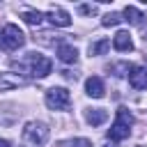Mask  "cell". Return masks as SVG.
I'll use <instances>...</instances> for the list:
<instances>
[{
  "mask_svg": "<svg viewBox=\"0 0 147 147\" xmlns=\"http://www.w3.org/2000/svg\"><path fill=\"white\" fill-rule=\"evenodd\" d=\"M48 136H51V131H48V126L41 124V122H28L25 129H23V138H25L30 145H34V147L46 145V142H48Z\"/></svg>",
  "mask_w": 147,
  "mask_h": 147,
  "instance_id": "3957f363",
  "label": "cell"
},
{
  "mask_svg": "<svg viewBox=\"0 0 147 147\" xmlns=\"http://www.w3.org/2000/svg\"><path fill=\"white\" fill-rule=\"evenodd\" d=\"M14 67H16L18 71H25V74L34 76V78H44V76H48L51 69H53L51 60H48L46 55H41V53H34V51H32V53H25L23 62H14Z\"/></svg>",
  "mask_w": 147,
  "mask_h": 147,
  "instance_id": "6da1fadb",
  "label": "cell"
},
{
  "mask_svg": "<svg viewBox=\"0 0 147 147\" xmlns=\"http://www.w3.org/2000/svg\"><path fill=\"white\" fill-rule=\"evenodd\" d=\"M57 57L64 62V64H74L78 60V51L71 46V44H60L57 46Z\"/></svg>",
  "mask_w": 147,
  "mask_h": 147,
  "instance_id": "8fae6325",
  "label": "cell"
},
{
  "mask_svg": "<svg viewBox=\"0 0 147 147\" xmlns=\"http://www.w3.org/2000/svg\"><path fill=\"white\" fill-rule=\"evenodd\" d=\"M113 46H115V51H122V53H126V51H133L131 34H129L126 30H119V32L113 37Z\"/></svg>",
  "mask_w": 147,
  "mask_h": 147,
  "instance_id": "9c48e42d",
  "label": "cell"
},
{
  "mask_svg": "<svg viewBox=\"0 0 147 147\" xmlns=\"http://www.w3.org/2000/svg\"><path fill=\"white\" fill-rule=\"evenodd\" d=\"M140 28H142V39L147 41V23H145V25H140Z\"/></svg>",
  "mask_w": 147,
  "mask_h": 147,
  "instance_id": "ffe728a7",
  "label": "cell"
},
{
  "mask_svg": "<svg viewBox=\"0 0 147 147\" xmlns=\"http://www.w3.org/2000/svg\"><path fill=\"white\" fill-rule=\"evenodd\" d=\"M124 18H122V14H117V11H110V14H106L103 18H101V25H106V28H110V25H117V23H122Z\"/></svg>",
  "mask_w": 147,
  "mask_h": 147,
  "instance_id": "2e32d148",
  "label": "cell"
},
{
  "mask_svg": "<svg viewBox=\"0 0 147 147\" xmlns=\"http://www.w3.org/2000/svg\"><path fill=\"white\" fill-rule=\"evenodd\" d=\"M124 16H126L124 21H129L131 25H142V18H145L142 11H140L138 7H133V5H126V7H124Z\"/></svg>",
  "mask_w": 147,
  "mask_h": 147,
  "instance_id": "7c38bea8",
  "label": "cell"
},
{
  "mask_svg": "<svg viewBox=\"0 0 147 147\" xmlns=\"http://www.w3.org/2000/svg\"><path fill=\"white\" fill-rule=\"evenodd\" d=\"M108 48H110V41L108 39H99V41H94L90 46V55H103Z\"/></svg>",
  "mask_w": 147,
  "mask_h": 147,
  "instance_id": "9a60e30c",
  "label": "cell"
},
{
  "mask_svg": "<svg viewBox=\"0 0 147 147\" xmlns=\"http://www.w3.org/2000/svg\"><path fill=\"white\" fill-rule=\"evenodd\" d=\"M46 18H48L53 25H57V28H69V25H71V16H69L64 9H60V7H53V9L46 14Z\"/></svg>",
  "mask_w": 147,
  "mask_h": 147,
  "instance_id": "52a82bcc",
  "label": "cell"
},
{
  "mask_svg": "<svg viewBox=\"0 0 147 147\" xmlns=\"http://www.w3.org/2000/svg\"><path fill=\"white\" fill-rule=\"evenodd\" d=\"M131 124H133V115L129 113V108H117V117L113 122V126L108 129V138L110 140H124L131 133Z\"/></svg>",
  "mask_w": 147,
  "mask_h": 147,
  "instance_id": "7a4b0ae2",
  "label": "cell"
},
{
  "mask_svg": "<svg viewBox=\"0 0 147 147\" xmlns=\"http://www.w3.org/2000/svg\"><path fill=\"white\" fill-rule=\"evenodd\" d=\"M0 39H2V48L5 51H16L25 44V34L18 30V25L14 23H7L2 30H0Z\"/></svg>",
  "mask_w": 147,
  "mask_h": 147,
  "instance_id": "277c9868",
  "label": "cell"
},
{
  "mask_svg": "<svg viewBox=\"0 0 147 147\" xmlns=\"http://www.w3.org/2000/svg\"><path fill=\"white\" fill-rule=\"evenodd\" d=\"M129 83L133 90H145L147 87V69L145 67H131L129 71Z\"/></svg>",
  "mask_w": 147,
  "mask_h": 147,
  "instance_id": "8992f818",
  "label": "cell"
},
{
  "mask_svg": "<svg viewBox=\"0 0 147 147\" xmlns=\"http://www.w3.org/2000/svg\"><path fill=\"white\" fill-rule=\"evenodd\" d=\"M21 18H23L28 25H39V23L44 21V14H41V11H34V9H28V11L21 14Z\"/></svg>",
  "mask_w": 147,
  "mask_h": 147,
  "instance_id": "5bb4252c",
  "label": "cell"
},
{
  "mask_svg": "<svg viewBox=\"0 0 147 147\" xmlns=\"http://www.w3.org/2000/svg\"><path fill=\"white\" fill-rule=\"evenodd\" d=\"M85 119H87L92 126H101V124L108 119V110H106V108H87V110H85Z\"/></svg>",
  "mask_w": 147,
  "mask_h": 147,
  "instance_id": "30bf717a",
  "label": "cell"
},
{
  "mask_svg": "<svg viewBox=\"0 0 147 147\" xmlns=\"http://www.w3.org/2000/svg\"><path fill=\"white\" fill-rule=\"evenodd\" d=\"M85 92H87V96H92V99H101L103 96V80L99 78V76H90L87 80H85Z\"/></svg>",
  "mask_w": 147,
  "mask_h": 147,
  "instance_id": "ba28073f",
  "label": "cell"
},
{
  "mask_svg": "<svg viewBox=\"0 0 147 147\" xmlns=\"http://www.w3.org/2000/svg\"><path fill=\"white\" fill-rule=\"evenodd\" d=\"M18 85H23V78H18L14 74H0V90H11Z\"/></svg>",
  "mask_w": 147,
  "mask_h": 147,
  "instance_id": "4fadbf2b",
  "label": "cell"
},
{
  "mask_svg": "<svg viewBox=\"0 0 147 147\" xmlns=\"http://www.w3.org/2000/svg\"><path fill=\"white\" fill-rule=\"evenodd\" d=\"M80 14L92 16V14H96V7H94V5H80Z\"/></svg>",
  "mask_w": 147,
  "mask_h": 147,
  "instance_id": "ac0fdd59",
  "label": "cell"
},
{
  "mask_svg": "<svg viewBox=\"0 0 147 147\" xmlns=\"http://www.w3.org/2000/svg\"><path fill=\"white\" fill-rule=\"evenodd\" d=\"M0 48H2V39H0Z\"/></svg>",
  "mask_w": 147,
  "mask_h": 147,
  "instance_id": "7402d4cb",
  "label": "cell"
},
{
  "mask_svg": "<svg viewBox=\"0 0 147 147\" xmlns=\"http://www.w3.org/2000/svg\"><path fill=\"white\" fill-rule=\"evenodd\" d=\"M103 147H115V145H113V142H106V145H103Z\"/></svg>",
  "mask_w": 147,
  "mask_h": 147,
  "instance_id": "44dd1931",
  "label": "cell"
},
{
  "mask_svg": "<svg viewBox=\"0 0 147 147\" xmlns=\"http://www.w3.org/2000/svg\"><path fill=\"white\" fill-rule=\"evenodd\" d=\"M69 147H92V142H90L87 138H78V140H71Z\"/></svg>",
  "mask_w": 147,
  "mask_h": 147,
  "instance_id": "e0dca14e",
  "label": "cell"
},
{
  "mask_svg": "<svg viewBox=\"0 0 147 147\" xmlns=\"http://www.w3.org/2000/svg\"><path fill=\"white\" fill-rule=\"evenodd\" d=\"M0 147H11V145H9V140H5V138H0Z\"/></svg>",
  "mask_w": 147,
  "mask_h": 147,
  "instance_id": "d6986e66",
  "label": "cell"
},
{
  "mask_svg": "<svg viewBox=\"0 0 147 147\" xmlns=\"http://www.w3.org/2000/svg\"><path fill=\"white\" fill-rule=\"evenodd\" d=\"M44 99H46V106L51 110H67L71 103V94L67 87H51Z\"/></svg>",
  "mask_w": 147,
  "mask_h": 147,
  "instance_id": "5b68a950",
  "label": "cell"
}]
</instances>
